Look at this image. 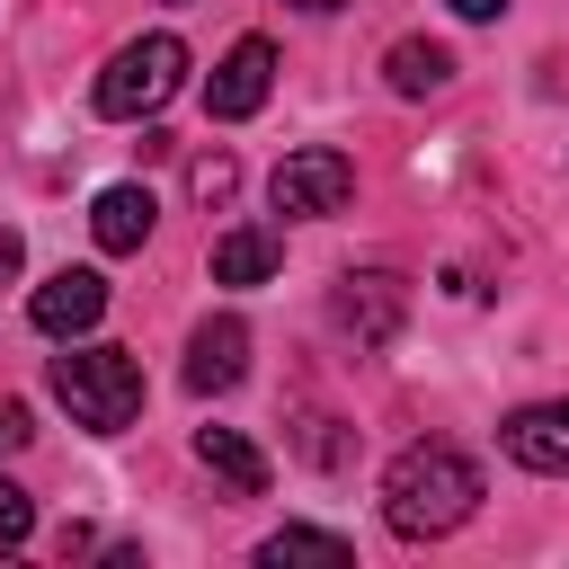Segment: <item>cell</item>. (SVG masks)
Returning <instances> with one entry per match:
<instances>
[{"instance_id": "cell-1", "label": "cell", "mask_w": 569, "mask_h": 569, "mask_svg": "<svg viewBox=\"0 0 569 569\" xmlns=\"http://www.w3.org/2000/svg\"><path fill=\"white\" fill-rule=\"evenodd\" d=\"M480 507V462L462 453V445H409V453H391V471H382V525L400 533V542H436V533H453L462 516Z\"/></svg>"}, {"instance_id": "cell-2", "label": "cell", "mask_w": 569, "mask_h": 569, "mask_svg": "<svg viewBox=\"0 0 569 569\" xmlns=\"http://www.w3.org/2000/svg\"><path fill=\"white\" fill-rule=\"evenodd\" d=\"M44 382H53V400H62L89 436H124V427L142 418V365H133L124 347H71V356L44 365Z\"/></svg>"}, {"instance_id": "cell-3", "label": "cell", "mask_w": 569, "mask_h": 569, "mask_svg": "<svg viewBox=\"0 0 569 569\" xmlns=\"http://www.w3.org/2000/svg\"><path fill=\"white\" fill-rule=\"evenodd\" d=\"M178 80H187V44L178 36H133L107 71H98V116H116V124H133V116H160L169 98H178Z\"/></svg>"}, {"instance_id": "cell-4", "label": "cell", "mask_w": 569, "mask_h": 569, "mask_svg": "<svg viewBox=\"0 0 569 569\" xmlns=\"http://www.w3.org/2000/svg\"><path fill=\"white\" fill-rule=\"evenodd\" d=\"M267 196H276V213H284V222L347 213V196H356V160H347L338 142H302V151H284V160H276Z\"/></svg>"}, {"instance_id": "cell-5", "label": "cell", "mask_w": 569, "mask_h": 569, "mask_svg": "<svg viewBox=\"0 0 569 569\" xmlns=\"http://www.w3.org/2000/svg\"><path fill=\"white\" fill-rule=\"evenodd\" d=\"M329 320H338L356 347H391V338H400V320H409V284H400L391 267H356V276H338Z\"/></svg>"}, {"instance_id": "cell-6", "label": "cell", "mask_w": 569, "mask_h": 569, "mask_svg": "<svg viewBox=\"0 0 569 569\" xmlns=\"http://www.w3.org/2000/svg\"><path fill=\"white\" fill-rule=\"evenodd\" d=\"M267 89H276V44H267V36H240V44L213 62V80H204V116L240 124V116L267 107Z\"/></svg>"}, {"instance_id": "cell-7", "label": "cell", "mask_w": 569, "mask_h": 569, "mask_svg": "<svg viewBox=\"0 0 569 569\" xmlns=\"http://www.w3.org/2000/svg\"><path fill=\"white\" fill-rule=\"evenodd\" d=\"M98 311H107V276H98V267H62V276H44L36 302H27V320H36L44 338H80V329H98Z\"/></svg>"}, {"instance_id": "cell-8", "label": "cell", "mask_w": 569, "mask_h": 569, "mask_svg": "<svg viewBox=\"0 0 569 569\" xmlns=\"http://www.w3.org/2000/svg\"><path fill=\"white\" fill-rule=\"evenodd\" d=\"M498 445H507L525 471L569 480V400H533V409H516V418L498 427Z\"/></svg>"}, {"instance_id": "cell-9", "label": "cell", "mask_w": 569, "mask_h": 569, "mask_svg": "<svg viewBox=\"0 0 569 569\" xmlns=\"http://www.w3.org/2000/svg\"><path fill=\"white\" fill-rule=\"evenodd\" d=\"M240 373H249V329L222 311V320H204L187 338V391H231Z\"/></svg>"}, {"instance_id": "cell-10", "label": "cell", "mask_w": 569, "mask_h": 569, "mask_svg": "<svg viewBox=\"0 0 569 569\" xmlns=\"http://www.w3.org/2000/svg\"><path fill=\"white\" fill-rule=\"evenodd\" d=\"M151 222H160V204H151V187H98V204H89V231H98V249L107 258H124V249H142L151 240Z\"/></svg>"}, {"instance_id": "cell-11", "label": "cell", "mask_w": 569, "mask_h": 569, "mask_svg": "<svg viewBox=\"0 0 569 569\" xmlns=\"http://www.w3.org/2000/svg\"><path fill=\"white\" fill-rule=\"evenodd\" d=\"M196 462L231 480V498H267V453L240 427H196Z\"/></svg>"}, {"instance_id": "cell-12", "label": "cell", "mask_w": 569, "mask_h": 569, "mask_svg": "<svg viewBox=\"0 0 569 569\" xmlns=\"http://www.w3.org/2000/svg\"><path fill=\"white\" fill-rule=\"evenodd\" d=\"M276 258H284V240H276L267 222H240V231L213 240V284H267Z\"/></svg>"}, {"instance_id": "cell-13", "label": "cell", "mask_w": 569, "mask_h": 569, "mask_svg": "<svg viewBox=\"0 0 569 569\" xmlns=\"http://www.w3.org/2000/svg\"><path fill=\"white\" fill-rule=\"evenodd\" d=\"M382 80H391L400 98H436V89L453 80V53H445L436 36H400V44L382 53Z\"/></svg>"}, {"instance_id": "cell-14", "label": "cell", "mask_w": 569, "mask_h": 569, "mask_svg": "<svg viewBox=\"0 0 569 569\" xmlns=\"http://www.w3.org/2000/svg\"><path fill=\"white\" fill-rule=\"evenodd\" d=\"M267 560H356V542L320 533V525H284V533H267Z\"/></svg>"}, {"instance_id": "cell-15", "label": "cell", "mask_w": 569, "mask_h": 569, "mask_svg": "<svg viewBox=\"0 0 569 569\" xmlns=\"http://www.w3.org/2000/svg\"><path fill=\"white\" fill-rule=\"evenodd\" d=\"M187 196H196V204H231V196H240V160H231V151H196V160H187Z\"/></svg>"}, {"instance_id": "cell-16", "label": "cell", "mask_w": 569, "mask_h": 569, "mask_svg": "<svg viewBox=\"0 0 569 569\" xmlns=\"http://www.w3.org/2000/svg\"><path fill=\"white\" fill-rule=\"evenodd\" d=\"M36 533V507H27V489L18 480H0V551H18Z\"/></svg>"}, {"instance_id": "cell-17", "label": "cell", "mask_w": 569, "mask_h": 569, "mask_svg": "<svg viewBox=\"0 0 569 569\" xmlns=\"http://www.w3.org/2000/svg\"><path fill=\"white\" fill-rule=\"evenodd\" d=\"M27 436H36V427H27V409H18V400H0V453H18Z\"/></svg>"}, {"instance_id": "cell-18", "label": "cell", "mask_w": 569, "mask_h": 569, "mask_svg": "<svg viewBox=\"0 0 569 569\" xmlns=\"http://www.w3.org/2000/svg\"><path fill=\"white\" fill-rule=\"evenodd\" d=\"M18 267H27V240H18V231H9V222H0V284H9V276H18Z\"/></svg>"}, {"instance_id": "cell-19", "label": "cell", "mask_w": 569, "mask_h": 569, "mask_svg": "<svg viewBox=\"0 0 569 569\" xmlns=\"http://www.w3.org/2000/svg\"><path fill=\"white\" fill-rule=\"evenodd\" d=\"M453 18H507V0H445Z\"/></svg>"}, {"instance_id": "cell-20", "label": "cell", "mask_w": 569, "mask_h": 569, "mask_svg": "<svg viewBox=\"0 0 569 569\" xmlns=\"http://www.w3.org/2000/svg\"><path fill=\"white\" fill-rule=\"evenodd\" d=\"M293 9H347V0H293Z\"/></svg>"}]
</instances>
